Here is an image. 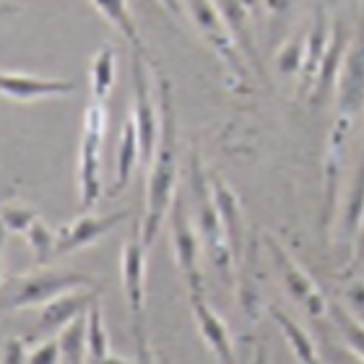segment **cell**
I'll use <instances>...</instances> for the list:
<instances>
[{"label":"cell","mask_w":364,"mask_h":364,"mask_svg":"<svg viewBox=\"0 0 364 364\" xmlns=\"http://www.w3.org/2000/svg\"><path fill=\"white\" fill-rule=\"evenodd\" d=\"M156 91H159V117L161 133L159 146L149 161V182H146V211L141 221L144 245L151 250L161 224L167 221L172 203L177 198V117L172 105V86L156 70Z\"/></svg>","instance_id":"obj_1"},{"label":"cell","mask_w":364,"mask_h":364,"mask_svg":"<svg viewBox=\"0 0 364 364\" xmlns=\"http://www.w3.org/2000/svg\"><path fill=\"white\" fill-rule=\"evenodd\" d=\"M188 180H190L188 208H190V216H193V224H196V229H198V237H200V242H203L205 258L216 266L221 279H227L229 284L235 287V281H237L235 258H232V250H229L227 237H224V227H221L219 208H216V200H213L211 177L205 175L203 161H200L198 151L190 154Z\"/></svg>","instance_id":"obj_2"},{"label":"cell","mask_w":364,"mask_h":364,"mask_svg":"<svg viewBox=\"0 0 364 364\" xmlns=\"http://www.w3.org/2000/svg\"><path fill=\"white\" fill-rule=\"evenodd\" d=\"M102 287V281L78 271H50V268H37L18 276H6L3 279V310H26V307H42L55 296L73 291V289Z\"/></svg>","instance_id":"obj_3"},{"label":"cell","mask_w":364,"mask_h":364,"mask_svg":"<svg viewBox=\"0 0 364 364\" xmlns=\"http://www.w3.org/2000/svg\"><path fill=\"white\" fill-rule=\"evenodd\" d=\"M182 3H185L190 21L196 23V29L203 34L205 45L211 47L216 58L224 63L229 86L235 91H247V68L240 58L242 50L237 45V39L232 37V31H229L216 3L213 0H182Z\"/></svg>","instance_id":"obj_4"},{"label":"cell","mask_w":364,"mask_h":364,"mask_svg":"<svg viewBox=\"0 0 364 364\" xmlns=\"http://www.w3.org/2000/svg\"><path fill=\"white\" fill-rule=\"evenodd\" d=\"M107 109L105 102H91L84 112L81 146H78V200L81 211L91 208L102 198V149H105Z\"/></svg>","instance_id":"obj_5"},{"label":"cell","mask_w":364,"mask_h":364,"mask_svg":"<svg viewBox=\"0 0 364 364\" xmlns=\"http://www.w3.org/2000/svg\"><path fill=\"white\" fill-rule=\"evenodd\" d=\"M364 112V11L359 18L349 53L343 60L341 78L336 86V120L333 128L351 136L357 117Z\"/></svg>","instance_id":"obj_6"},{"label":"cell","mask_w":364,"mask_h":364,"mask_svg":"<svg viewBox=\"0 0 364 364\" xmlns=\"http://www.w3.org/2000/svg\"><path fill=\"white\" fill-rule=\"evenodd\" d=\"M167 227L177 268H180L182 279L188 284V291L190 294H203V271H200V247H203V242H200L198 229L193 224V216H190L188 198L182 193H177L175 203H172Z\"/></svg>","instance_id":"obj_7"},{"label":"cell","mask_w":364,"mask_h":364,"mask_svg":"<svg viewBox=\"0 0 364 364\" xmlns=\"http://www.w3.org/2000/svg\"><path fill=\"white\" fill-rule=\"evenodd\" d=\"M263 247H266L268 255H271V263L276 266V273L281 276V284H284V289L289 291V296H291L299 307H304L310 318L320 320L323 315H328V307H331V304H328L326 294L320 291V287L315 284V279H312L310 273L291 258V252L281 242H276L271 235H263Z\"/></svg>","instance_id":"obj_8"},{"label":"cell","mask_w":364,"mask_h":364,"mask_svg":"<svg viewBox=\"0 0 364 364\" xmlns=\"http://www.w3.org/2000/svg\"><path fill=\"white\" fill-rule=\"evenodd\" d=\"M130 70H133V120H136L138 138H141V151H144V161L154 159V151L159 146V133H161V117L156 114L151 97V81H149V70L144 65V50H133V60H130Z\"/></svg>","instance_id":"obj_9"},{"label":"cell","mask_w":364,"mask_h":364,"mask_svg":"<svg viewBox=\"0 0 364 364\" xmlns=\"http://www.w3.org/2000/svg\"><path fill=\"white\" fill-rule=\"evenodd\" d=\"M128 219V211H114L105 213V216H94V213H81L78 219L68 221L58 229V242H55V258L70 255L76 250H84L91 242L102 240L109 235L120 221Z\"/></svg>","instance_id":"obj_10"},{"label":"cell","mask_w":364,"mask_h":364,"mask_svg":"<svg viewBox=\"0 0 364 364\" xmlns=\"http://www.w3.org/2000/svg\"><path fill=\"white\" fill-rule=\"evenodd\" d=\"M0 89H3L6 99L26 105V102H39V99L70 97L78 89V84L70 78H47L21 73V70H3L0 73Z\"/></svg>","instance_id":"obj_11"},{"label":"cell","mask_w":364,"mask_h":364,"mask_svg":"<svg viewBox=\"0 0 364 364\" xmlns=\"http://www.w3.org/2000/svg\"><path fill=\"white\" fill-rule=\"evenodd\" d=\"M146 255L149 247L144 245L141 237V224L133 227V235L122 247V287H125V299H128L130 315L133 320L144 318V304H146Z\"/></svg>","instance_id":"obj_12"},{"label":"cell","mask_w":364,"mask_h":364,"mask_svg":"<svg viewBox=\"0 0 364 364\" xmlns=\"http://www.w3.org/2000/svg\"><path fill=\"white\" fill-rule=\"evenodd\" d=\"M99 291L102 287H86V289H73V291H65V294L55 296L47 304H42V312H39V333L50 336V333H60L63 328H68L70 323L97 304Z\"/></svg>","instance_id":"obj_13"},{"label":"cell","mask_w":364,"mask_h":364,"mask_svg":"<svg viewBox=\"0 0 364 364\" xmlns=\"http://www.w3.org/2000/svg\"><path fill=\"white\" fill-rule=\"evenodd\" d=\"M351 34L349 26L341 21V18H336L333 26H331V45H328V53L323 58V65H320V73H318V81L312 86L310 91V102L312 107H323L331 99V94L336 91L338 86V78H341V68H343V60H346V53H349V45H351Z\"/></svg>","instance_id":"obj_14"},{"label":"cell","mask_w":364,"mask_h":364,"mask_svg":"<svg viewBox=\"0 0 364 364\" xmlns=\"http://www.w3.org/2000/svg\"><path fill=\"white\" fill-rule=\"evenodd\" d=\"M211 190H213V200H216V208H219L221 216V227H224V237H227V245L232 250V258H235V266L240 268L245 260V211L242 203H240V196H237L232 185H229L224 177L211 175Z\"/></svg>","instance_id":"obj_15"},{"label":"cell","mask_w":364,"mask_h":364,"mask_svg":"<svg viewBox=\"0 0 364 364\" xmlns=\"http://www.w3.org/2000/svg\"><path fill=\"white\" fill-rule=\"evenodd\" d=\"M190 312L196 320V328L200 338L205 341L208 351L219 364H237L235 343H232V333L229 326L213 312V307L205 302L203 294H190Z\"/></svg>","instance_id":"obj_16"},{"label":"cell","mask_w":364,"mask_h":364,"mask_svg":"<svg viewBox=\"0 0 364 364\" xmlns=\"http://www.w3.org/2000/svg\"><path fill=\"white\" fill-rule=\"evenodd\" d=\"M331 26L333 23H328L326 6L318 3L315 14H312V23L307 26V58H304V68L299 76V97L310 94L315 81H318L320 65H323V58H326L328 45H331Z\"/></svg>","instance_id":"obj_17"},{"label":"cell","mask_w":364,"mask_h":364,"mask_svg":"<svg viewBox=\"0 0 364 364\" xmlns=\"http://www.w3.org/2000/svg\"><path fill=\"white\" fill-rule=\"evenodd\" d=\"M362 221H364V154L349 180L346 200H343V208H341V221H338V240H341L343 247L354 250Z\"/></svg>","instance_id":"obj_18"},{"label":"cell","mask_w":364,"mask_h":364,"mask_svg":"<svg viewBox=\"0 0 364 364\" xmlns=\"http://www.w3.org/2000/svg\"><path fill=\"white\" fill-rule=\"evenodd\" d=\"M216 8L221 11L224 21H227L232 37L237 39V45L247 55V60L252 63V68L260 70V60H258V50H255V39H252L250 31V14L252 6L247 0H213Z\"/></svg>","instance_id":"obj_19"},{"label":"cell","mask_w":364,"mask_h":364,"mask_svg":"<svg viewBox=\"0 0 364 364\" xmlns=\"http://www.w3.org/2000/svg\"><path fill=\"white\" fill-rule=\"evenodd\" d=\"M268 312H271V318L276 320V326L281 328V333H284L287 343L291 346V354L296 357V362L299 364H328L326 359H323V354H320V346L312 341L310 333H307L291 315L279 310L276 304H271Z\"/></svg>","instance_id":"obj_20"},{"label":"cell","mask_w":364,"mask_h":364,"mask_svg":"<svg viewBox=\"0 0 364 364\" xmlns=\"http://www.w3.org/2000/svg\"><path fill=\"white\" fill-rule=\"evenodd\" d=\"M138 156L144 159V151H141V138H138V128L133 114H128V120L122 125L120 133V144H117V161H114V182H112V196L122 193L128 188L130 177L136 172Z\"/></svg>","instance_id":"obj_21"},{"label":"cell","mask_w":364,"mask_h":364,"mask_svg":"<svg viewBox=\"0 0 364 364\" xmlns=\"http://www.w3.org/2000/svg\"><path fill=\"white\" fill-rule=\"evenodd\" d=\"M114 78H117V60H114V47L107 42L94 53L89 68V84H91V99L94 102H105L114 89Z\"/></svg>","instance_id":"obj_22"},{"label":"cell","mask_w":364,"mask_h":364,"mask_svg":"<svg viewBox=\"0 0 364 364\" xmlns=\"http://www.w3.org/2000/svg\"><path fill=\"white\" fill-rule=\"evenodd\" d=\"M89 3L97 8L99 14L105 16V21L109 23V26H114L122 37L128 39L133 50H144L141 39H138V29H136V21H133V14H130V8H128V0H89Z\"/></svg>","instance_id":"obj_23"},{"label":"cell","mask_w":364,"mask_h":364,"mask_svg":"<svg viewBox=\"0 0 364 364\" xmlns=\"http://www.w3.org/2000/svg\"><path fill=\"white\" fill-rule=\"evenodd\" d=\"M86 315L76 318L68 328H63L60 333H58L63 364H89V343H86V328H89V323H86Z\"/></svg>","instance_id":"obj_24"},{"label":"cell","mask_w":364,"mask_h":364,"mask_svg":"<svg viewBox=\"0 0 364 364\" xmlns=\"http://www.w3.org/2000/svg\"><path fill=\"white\" fill-rule=\"evenodd\" d=\"M328 318H331V323H333L336 333L341 336L351 349L359 351V354L364 357V320L357 318L349 307H343V304H338V302H331V307H328Z\"/></svg>","instance_id":"obj_25"},{"label":"cell","mask_w":364,"mask_h":364,"mask_svg":"<svg viewBox=\"0 0 364 364\" xmlns=\"http://www.w3.org/2000/svg\"><path fill=\"white\" fill-rule=\"evenodd\" d=\"M304 58H307V29H299L279 50V55H276V68L284 76H302Z\"/></svg>","instance_id":"obj_26"},{"label":"cell","mask_w":364,"mask_h":364,"mask_svg":"<svg viewBox=\"0 0 364 364\" xmlns=\"http://www.w3.org/2000/svg\"><path fill=\"white\" fill-rule=\"evenodd\" d=\"M86 343H89V364H99L109 357V336L105 328V315L99 310V302L86 315Z\"/></svg>","instance_id":"obj_27"},{"label":"cell","mask_w":364,"mask_h":364,"mask_svg":"<svg viewBox=\"0 0 364 364\" xmlns=\"http://www.w3.org/2000/svg\"><path fill=\"white\" fill-rule=\"evenodd\" d=\"M26 242H29L31 252H34V260H37V266H47L50 260H55V242H58V229H53L50 224L42 221L39 216L31 229L26 232Z\"/></svg>","instance_id":"obj_28"},{"label":"cell","mask_w":364,"mask_h":364,"mask_svg":"<svg viewBox=\"0 0 364 364\" xmlns=\"http://www.w3.org/2000/svg\"><path fill=\"white\" fill-rule=\"evenodd\" d=\"M37 219H39L37 208H31V205H26V203L11 200V203L3 205V227H6V232H11V235H26Z\"/></svg>","instance_id":"obj_29"},{"label":"cell","mask_w":364,"mask_h":364,"mask_svg":"<svg viewBox=\"0 0 364 364\" xmlns=\"http://www.w3.org/2000/svg\"><path fill=\"white\" fill-rule=\"evenodd\" d=\"M320 354L328 364H364V357L354 351L346 341H336L331 336H323L320 341Z\"/></svg>","instance_id":"obj_30"},{"label":"cell","mask_w":364,"mask_h":364,"mask_svg":"<svg viewBox=\"0 0 364 364\" xmlns=\"http://www.w3.org/2000/svg\"><path fill=\"white\" fill-rule=\"evenodd\" d=\"M26 364H63V351H60L58 336H50V338H45L39 346H34V349L29 351Z\"/></svg>","instance_id":"obj_31"},{"label":"cell","mask_w":364,"mask_h":364,"mask_svg":"<svg viewBox=\"0 0 364 364\" xmlns=\"http://www.w3.org/2000/svg\"><path fill=\"white\" fill-rule=\"evenodd\" d=\"M133 338H136V362L138 364H159L151 351V341H149V333H146L144 318L133 320Z\"/></svg>","instance_id":"obj_32"},{"label":"cell","mask_w":364,"mask_h":364,"mask_svg":"<svg viewBox=\"0 0 364 364\" xmlns=\"http://www.w3.org/2000/svg\"><path fill=\"white\" fill-rule=\"evenodd\" d=\"M29 349H26V338H6L3 343V364H26Z\"/></svg>","instance_id":"obj_33"},{"label":"cell","mask_w":364,"mask_h":364,"mask_svg":"<svg viewBox=\"0 0 364 364\" xmlns=\"http://www.w3.org/2000/svg\"><path fill=\"white\" fill-rule=\"evenodd\" d=\"M346 299H349V310L357 315V318H362L364 315V284L362 281H357V284H351L349 291H346Z\"/></svg>","instance_id":"obj_34"},{"label":"cell","mask_w":364,"mask_h":364,"mask_svg":"<svg viewBox=\"0 0 364 364\" xmlns=\"http://www.w3.org/2000/svg\"><path fill=\"white\" fill-rule=\"evenodd\" d=\"M250 364H271V349H268L263 341L255 343V351H252Z\"/></svg>","instance_id":"obj_35"},{"label":"cell","mask_w":364,"mask_h":364,"mask_svg":"<svg viewBox=\"0 0 364 364\" xmlns=\"http://www.w3.org/2000/svg\"><path fill=\"white\" fill-rule=\"evenodd\" d=\"M354 266H359L364 260V221H362V229H359V237H357V245H354Z\"/></svg>","instance_id":"obj_36"},{"label":"cell","mask_w":364,"mask_h":364,"mask_svg":"<svg viewBox=\"0 0 364 364\" xmlns=\"http://www.w3.org/2000/svg\"><path fill=\"white\" fill-rule=\"evenodd\" d=\"M159 3L167 8L172 16H182V8H185V3H182V0H159Z\"/></svg>","instance_id":"obj_37"},{"label":"cell","mask_w":364,"mask_h":364,"mask_svg":"<svg viewBox=\"0 0 364 364\" xmlns=\"http://www.w3.org/2000/svg\"><path fill=\"white\" fill-rule=\"evenodd\" d=\"M99 364H138V362H130V359H125V357H114V354H109L105 362H99Z\"/></svg>","instance_id":"obj_38"},{"label":"cell","mask_w":364,"mask_h":364,"mask_svg":"<svg viewBox=\"0 0 364 364\" xmlns=\"http://www.w3.org/2000/svg\"><path fill=\"white\" fill-rule=\"evenodd\" d=\"M247 3H250V6H252V11H255V8H258V0H247Z\"/></svg>","instance_id":"obj_39"}]
</instances>
